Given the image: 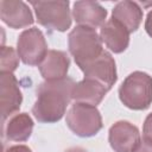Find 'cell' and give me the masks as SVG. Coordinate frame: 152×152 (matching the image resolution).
<instances>
[{
	"label": "cell",
	"mask_w": 152,
	"mask_h": 152,
	"mask_svg": "<svg viewBox=\"0 0 152 152\" xmlns=\"http://www.w3.org/2000/svg\"><path fill=\"white\" fill-rule=\"evenodd\" d=\"M48 44L38 27L24 30L17 40V52L26 65H39L48 53Z\"/></svg>",
	"instance_id": "cell-6"
},
{
	"label": "cell",
	"mask_w": 152,
	"mask_h": 152,
	"mask_svg": "<svg viewBox=\"0 0 152 152\" xmlns=\"http://www.w3.org/2000/svg\"><path fill=\"white\" fill-rule=\"evenodd\" d=\"M108 91L109 90L101 83L94 80L83 78L82 81L76 82L74 84L71 90V100L74 102L97 106Z\"/></svg>",
	"instance_id": "cell-14"
},
{
	"label": "cell",
	"mask_w": 152,
	"mask_h": 152,
	"mask_svg": "<svg viewBox=\"0 0 152 152\" xmlns=\"http://www.w3.org/2000/svg\"><path fill=\"white\" fill-rule=\"evenodd\" d=\"M140 139L138 127L125 120L113 124L108 132V141L114 152H133Z\"/></svg>",
	"instance_id": "cell-9"
},
{
	"label": "cell",
	"mask_w": 152,
	"mask_h": 152,
	"mask_svg": "<svg viewBox=\"0 0 152 152\" xmlns=\"http://www.w3.org/2000/svg\"><path fill=\"white\" fill-rule=\"evenodd\" d=\"M19 65V56L18 52L12 46L1 48V57H0V74L12 72Z\"/></svg>",
	"instance_id": "cell-17"
},
{
	"label": "cell",
	"mask_w": 152,
	"mask_h": 152,
	"mask_svg": "<svg viewBox=\"0 0 152 152\" xmlns=\"http://www.w3.org/2000/svg\"><path fill=\"white\" fill-rule=\"evenodd\" d=\"M21 102L23 95L15 76L12 72L0 74V104L2 124H5L7 118L13 116L19 110Z\"/></svg>",
	"instance_id": "cell-8"
},
{
	"label": "cell",
	"mask_w": 152,
	"mask_h": 152,
	"mask_svg": "<svg viewBox=\"0 0 152 152\" xmlns=\"http://www.w3.org/2000/svg\"><path fill=\"white\" fill-rule=\"evenodd\" d=\"M84 75V78L94 80L102 86H104L108 90L115 84L118 80L116 65L115 61L108 51H103L100 57L91 61L90 63L80 68Z\"/></svg>",
	"instance_id": "cell-7"
},
{
	"label": "cell",
	"mask_w": 152,
	"mask_h": 152,
	"mask_svg": "<svg viewBox=\"0 0 152 152\" xmlns=\"http://www.w3.org/2000/svg\"><path fill=\"white\" fill-rule=\"evenodd\" d=\"M1 20L11 28H23L33 24L34 19L27 4L17 0L0 1Z\"/></svg>",
	"instance_id": "cell-10"
},
{
	"label": "cell",
	"mask_w": 152,
	"mask_h": 152,
	"mask_svg": "<svg viewBox=\"0 0 152 152\" xmlns=\"http://www.w3.org/2000/svg\"><path fill=\"white\" fill-rule=\"evenodd\" d=\"M133 152H152V141L142 137Z\"/></svg>",
	"instance_id": "cell-19"
},
{
	"label": "cell",
	"mask_w": 152,
	"mask_h": 152,
	"mask_svg": "<svg viewBox=\"0 0 152 152\" xmlns=\"http://www.w3.org/2000/svg\"><path fill=\"white\" fill-rule=\"evenodd\" d=\"M38 24L42 26L64 32L71 26L69 1H30Z\"/></svg>",
	"instance_id": "cell-5"
},
{
	"label": "cell",
	"mask_w": 152,
	"mask_h": 152,
	"mask_svg": "<svg viewBox=\"0 0 152 152\" xmlns=\"http://www.w3.org/2000/svg\"><path fill=\"white\" fill-rule=\"evenodd\" d=\"M33 131V120L27 113H18L10 118L4 134L10 141H26Z\"/></svg>",
	"instance_id": "cell-16"
},
{
	"label": "cell",
	"mask_w": 152,
	"mask_h": 152,
	"mask_svg": "<svg viewBox=\"0 0 152 152\" xmlns=\"http://www.w3.org/2000/svg\"><path fill=\"white\" fill-rule=\"evenodd\" d=\"M112 18L121 23L129 31V33H132L135 32L141 24L142 10L138 2L128 0L120 1L114 6L112 11Z\"/></svg>",
	"instance_id": "cell-15"
},
{
	"label": "cell",
	"mask_w": 152,
	"mask_h": 152,
	"mask_svg": "<svg viewBox=\"0 0 152 152\" xmlns=\"http://www.w3.org/2000/svg\"><path fill=\"white\" fill-rule=\"evenodd\" d=\"M119 97L129 109H147L152 103V77L144 71H133L119 87Z\"/></svg>",
	"instance_id": "cell-3"
},
{
	"label": "cell",
	"mask_w": 152,
	"mask_h": 152,
	"mask_svg": "<svg viewBox=\"0 0 152 152\" xmlns=\"http://www.w3.org/2000/svg\"><path fill=\"white\" fill-rule=\"evenodd\" d=\"M68 48L78 68L96 59L104 51L96 30L81 25L75 26L69 33Z\"/></svg>",
	"instance_id": "cell-2"
},
{
	"label": "cell",
	"mask_w": 152,
	"mask_h": 152,
	"mask_svg": "<svg viewBox=\"0 0 152 152\" xmlns=\"http://www.w3.org/2000/svg\"><path fill=\"white\" fill-rule=\"evenodd\" d=\"M65 122L70 131L81 138L96 135L103 127L102 116L96 106L74 102L69 108Z\"/></svg>",
	"instance_id": "cell-4"
},
{
	"label": "cell",
	"mask_w": 152,
	"mask_h": 152,
	"mask_svg": "<svg viewBox=\"0 0 152 152\" xmlns=\"http://www.w3.org/2000/svg\"><path fill=\"white\" fill-rule=\"evenodd\" d=\"M142 137L151 140L152 141V113H150L145 121H144V126H142Z\"/></svg>",
	"instance_id": "cell-18"
},
{
	"label": "cell",
	"mask_w": 152,
	"mask_h": 152,
	"mask_svg": "<svg viewBox=\"0 0 152 152\" xmlns=\"http://www.w3.org/2000/svg\"><path fill=\"white\" fill-rule=\"evenodd\" d=\"M129 31L119 21L110 18L100 28V38L107 49L114 53L124 52L129 45Z\"/></svg>",
	"instance_id": "cell-11"
},
{
	"label": "cell",
	"mask_w": 152,
	"mask_h": 152,
	"mask_svg": "<svg viewBox=\"0 0 152 152\" xmlns=\"http://www.w3.org/2000/svg\"><path fill=\"white\" fill-rule=\"evenodd\" d=\"M75 82L70 77L57 81H44L37 88V99L32 107L33 116L44 124L59 121L71 100Z\"/></svg>",
	"instance_id": "cell-1"
},
{
	"label": "cell",
	"mask_w": 152,
	"mask_h": 152,
	"mask_svg": "<svg viewBox=\"0 0 152 152\" xmlns=\"http://www.w3.org/2000/svg\"><path fill=\"white\" fill-rule=\"evenodd\" d=\"M70 58L61 50H49L43 62L38 65L40 75L45 81H57L66 77Z\"/></svg>",
	"instance_id": "cell-13"
},
{
	"label": "cell",
	"mask_w": 152,
	"mask_h": 152,
	"mask_svg": "<svg viewBox=\"0 0 152 152\" xmlns=\"http://www.w3.org/2000/svg\"><path fill=\"white\" fill-rule=\"evenodd\" d=\"M145 31L152 38V10L147 13V17L145 20Z\"/></svg>",
	"instance_id": "cell-21"
},
{
	"label": "cell",
	"mask_w": 152,
	"mask_h": 152,
	"mask_svg": "<svg viewBox=\"0 0 152 152\" xmlns=\"http://www.w3.org/2000/svg\"><path fill=\"white\" fill-rule=\"evenodd\" d=\"M4 152H32V150L26 145H13L5 148Z\"/></svg>",
	"instance_id": "cell-20"
},
{
	"label": "cell",
	"mask_w": 152,
	"mask_h": 152,
	"mask_svg": "<svg viewBox=\"0 0 152 152\" xmlns=\"http://www.w3.org/2000/svg\"><path fill=\"white\" fill-rule=\"evenodd\" d=\"M72 17L78 25L96 28L106 23L107 10L96 1H76L72 7Z\"/></svg>",
	"instance_id": "cell-12"
},
{
	"label": "cell",
	"mask_w": 152,
	"mask_h": 152,
	"mask_svg": "<svg viewBox=\"0 0 152 152\" xmlns=\"http://www.w3.org/2000/svg\"><path fill=\"white\" fill-rule=\"evenodd\" d=\"M65 152H88L87 150H84L83 147H71V148H69V150H66Z\"/></svg>",
	"instance_id": "cell-22"
}]
</instances>
